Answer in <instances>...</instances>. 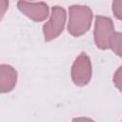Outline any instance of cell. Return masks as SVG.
I'll use <instances>...</instances> for the list:
<instances>
[{
	"instance_id": "obj_8",
	"label": "cell",
	"mask_w": 122,
	"mask_h": 122,
	"mask_svg": "<svg viewBox=\"0 0 122 122\" xmlns=\"http://www.w3.org/2000/svg\"><path fill=\"white\" fill-rule=\"evenodd\" d=\"M112 11L116 18L121 19L122 17V1H114L112 3Z\"/></svg>"
},
{
	"instance_id": "obj_9",
	"label": "cell",
	"mask_w": 122,
	"mask_h": 122,
	"mask_svg": "<svg viewBox=\"0 0 122 122\" xmlns=\"http://www.w3.org/2000/svg\"><path fill=\"white\" fill-rule=\"evenodd\" d=\"M113 82L115 84V86L121 90V68H119L117 70V71L114 73V77H113Z\"/></svg>"
},
{
	"instance_id": "obj_1",
	"label": "cell",
	"mask_w": 122,
	"mask_h": 122,
	"mask_svg": "<svg viewBox=\"0 0 122 122\" xmlns=\"http://www.w3.org/2000/svg\"><path fill=\"white\" fill-rule=\"evenodd\" d=\"M69 14V32L76 37L85 34L92 25V10L87 6L73 5L70 7Z\"/></svg>"
},
{
	"instance_id": "obj_2",
	"label": "cell",
	"mask_w": 122,
	"mask_h": 122,
	"mask_svg": "<svg viewBox=\"0 0 122 122\" xmlns=\"http://www.w3.org/2000/svg\"><path fill=\"white\" fill-rule=\"evenodd\" d=\"M66 11L62 7L55 6L51 10V15L43 26V34L45 41H51L56 38L62 31L66 23Z\"/></svg>"
},
{
	"instance_id": "obj_11",
	"label": "cell",
	"mask_w": 122,
	"mask_h": 122,
	"mask_svg": "<svg viewBox=\"0 0 122 122\" xmlns=\"http://www.w3.org/2000/svg\"><path fill=\"white\" fill-rule=\"evenodd\" d=\"M72 122H94V121L87 117H78V118H74Z\"/></svg>"
},
{
	"instance_id": "obj_6",
	"label": "cell",
	"mask_w": 122,
	"mask_h": 122,
	"mask_svg": "<svg viewBox=\"0 0 122 122\" xmlns=\"http://www.w3.org/2000/svg\"><path fill=\"white\" fill-rule=\"evenodd\" d=\"M17 82V72L10 65H0V92L6 93L13 90Z\"/></svg>"
},
{
	"instance_id": "obj_7",
	"label": "cell",
	"mask_w": 122,
	"mask_h": 122,
	"mask_svg": "<svg viewBox=\"0 0 122 122\" xmlns=\"http://www.w3.org/2000/svg\"><path fill=\"white\" fill-rule=\"evenodd\" d=\"M109 48H111L118 56H121V34L114 32L109 42Z\"/></svg>"
},
{
	"instance_id": "obj_5",
	"label": "cell",
	"mask_w": 122,
	"mask_h": 122,
	"mask_svg": "<svg viewBox=\"0 0 122 122\" xmlns=\"http://www.w3.org/2000/svg\"><path fill=\"white\" fill-rule=\"evenodd\" d=\"M18 9L29 18L33 21L40 22L45 20L49 16V7L43 2L30 3L25 1H19L17 3Z\"/></svg>"
},
{
	"instance_id": "obj_4",
	"label": "cell",
	"mask_w": 122,
	"mask_h": 122,
	"mask_svg": "<svg viewBox=\"0 0 122 122\" xmlns=\"http://www.w3.org/2000/svg\"><path fill=\"white\" fill-rule=\"evenodd\" d=\"M114 32V27L112 19L105 16H97L95 18L94 41L98 49H108L110 39Z\"/></svg>"
},
{
	"instance_id": "obj_10",
	"label": "cell",
	"mask_w": 122,
	"mask_h": 122,
	"mask_svg": "<svg viewBox=\"0 0 122 122\" xmlns=\"http://www.w3.org/2000/svg\"><path fill=\"white\" fill-rule=\"evenodd\" d=\"M8 8H9V2L8 1H0V21L2 20Z\"/></svg>"
},
{
	"instance_id": "obj_3",
	"label": "cell",
	"mask_w": 122,
	"mask_h": 122,
	"mask_svg": "<svg viewBox=\"0 0 122 122\" xmlns=\"http://www.w3.org/2000/svg\"><path fill=\"white\" fill-rule=\"evenodd\" d=\"M92 63L90 57L82 52L74 60L71 67V79L77 86L87 85L92 78Z\"/></svg>"
}]
</instances>
